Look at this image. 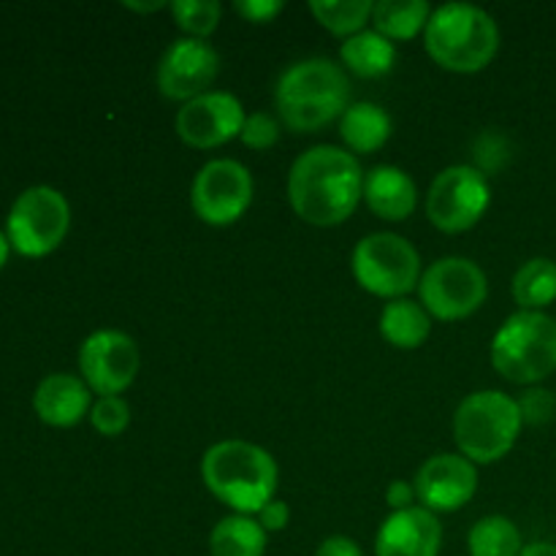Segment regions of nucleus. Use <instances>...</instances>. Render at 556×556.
<instances>
[{"instance_id": "18", "label": "nucleus", "mask_w": 556, "mask_h": 556, "mask_svg": "<svg viewBox=\"0 0 556 556\" xmlns=\"http://www.w3.org/2000/svg\"><path fill=\"white\" fill-rule=\"evenodd\" d=\"M364 201L380 220L402 223L416 212L418 188L405 168L383 163L364 174Z\"/></svg>"}, {"instance_id": "24", "label": "nucleus", "mask_w": 556, "mask_h": 556, "mask_svg": "<svg viewBox=\"0 0 556 556\" xmlns=\"http://www.w3.org/2000/svg\"><path fill=\"white\" fill-rule=\"evenodd\" d=\"M432 5L427 0H380L372 9V25L389 41H410L427 30Z\"/></svg>"}, {"instance_id": "31", "label": "nucleus", "mask_w": 556, "mask_h": 556, "mask_svg": "<svg viewBox=\"0 0 556 556\" xmlns=\"http://www.w3.org/2000/svg\"><path fill=\"white\" fill-rule=\"evenodd\" d=\"M282 9H286V3H280V0H242V3H233V11L248 22H255V25H266L277 14H282Z\"/></svg>"}, {"instance_id": "27", "label": "nucleus", "mask_w": 556, "mask_h": 556, "mask_svg": "<svg viewBox=\"0 0 556 556\" xmlns=\"http://www.w3.org/2000/svg\"><path fill=\"white\" fill-rule=\"evenodd\" d=\"M174 22L188 38H206L217 30L223 16V5L217 0H174L168 3Z\"/></svg>"}, {"instance_id": "28", "label": "nucleus", "mask_w": 556, "mask_h": 556, "mask_svg": "<svg viewBox=\"0 0 556 556\" xmlns=\"http://www.w3.org/2000/svg\"><path fill=\"white\" fill-rule=\"evenodd\" d=\"M90 424L103 438H119L130 424V405L123 396H98L90 410Z\"/></svg>"}, {"instance_id": "26", "label": "nucleus", "mask_w": 556, "mask_h": 556, "mask_svg": "<svg viewBox=\"0 0 556 556\" xmlns=\"http://www.w3.org/2000/svg\"><path fill=\"white\" fill-rule=\"evenodd\" d=\"M372 9L375 3H369V0H313L309 3L315 20L331 36L340 38H351L367 30V22H372Z\"/></svg>"}, {"instance_id": "4", "label": "nucleus", "mask_w": 556, "mask_h": 556, "mask_svg": "<svg viewBox=\"0 0 556 556\" xmlns=\"http://www.w3.org/2000/svg\"><path fill=\"white\" fill-rule=\"evenodd\" d=\"M429 58L454 74H478L500 52V27L489 11L472 3H445L432 11L424 30Z\"/></svg>"}, {"instance_id": "20", "label": "nucleus", "mask_w": 556, "mask_h": 556, "mask_svg": "<svg viewBox=\"0 0 556 556\" xmlns=\"http://www.w3.org/2000/svg\"><path fill=\"white\" fill-rule=\"evenodd\" d=\"M380 337L400 351H416L432 334V315L421 302L413 299H394L386 302L380 313Z\"/></svg>"}, {"instance_id": "1", "label": "nucleus", "mask_w": 556, "mask_h": 556, "mask_svg": "<svg viewBox=\"0 0 556 556\" xmlns=\"http://www.w3.org/2000/svg\"><path fill=\"white\" fill-rule=\"evenodd\" d=\"M288 201L309 226H340L364 201L362 163L345 147L334 144L302 152L288 172Z\"/></svg>"}, {"instance_id": "8", "label": "nucleus", "mask_w": 556, "mask_h": 556, "mask_svg": "<svg viewBox=\"0 0 556 556\" xmlns=\"http://www.w3.org/2000/svg\"><path fill=\"white\" fill-rule=\"evenodd\" d=\"M68 228V199L49 185H33V188L22 190L11 204L5 237L16 253L27 255V258H41L63 244Z\"/></svg>"}, {"instance_id": "19", "label": "nucleus", "mask_w": 556, "mask_h": 556, "mask_svg": "<svg viewBox=\"0 0 556 556\" xmlns=\"http://www.w3.org/2000/svg\"><path fill=\"white\" fill-rule=\"evenodd\" d=\"M391 130L394 123L389 112L375 101L351 103L340 117V136L353 155H372L383 150L386 141L391 139Z\"/></svg>"}, {"instance_id": "7", "label": "nucleus", "mask_w": 556, "mask_h": 556, "mask_svg": "<svg viewBox=\"0 0 556 556\" xmlns=\"http://www.w3.org/2000/svg\"><path fill=\"white\" fill-rule=\"evenodd\" d=\"M353 277L372 296L394 302L407 299L421 282V255L410 239L391 231H378L364 237L353 248Z\"/></svg>"}, {"instance_id": "21", "label": "nucleus", "mask_w": 556, "mask_h": 556, "mask_svg": "<svg viewBox=\"0 0 556 556\" xmlns=\"http://www.w3.org/2000/svg\"><path fill=\"white\" fill-rule=\"evenodd\" d=\"M340 65L362 79H380L396 65V47L378 30H362L345 38L340 49Z\"/></svg>"}, {"instance_id": "36", "label": "nucleus", "mask_w": 556, "mask_h": 556, "mask_svg": "<svg viewBox=\"0 0 556 556\" xmlns=\"http://www.w3.org/2000/svg\"><path fill=\"white\" fill-rule=\"evenodd\" d=\"M125 9L141 11V14H152V11L168 9V3H125Z\"/></svg>"}, {"instance_id": "13", "label": "nucleus", "mask_w": 556, "mask_h": 556, "mask_svg": "<svg viewBox=\"0 0 556 556\" xmlns=\"http://www.w3.org/2000/svg\"><path fill=\"white\" fill-rule=\"evenodd\" d=\"M217 74H220L217 49L210 41L182 36L168 43L157 63V90L168 101L188 103L210 92Z\"/></svg>"}, {"instance_id": "29", "label": "nucleus", "mask_w": 556, "mask_h": 556, "mask_svg": "<svg viewBox=\"0 0 556 556\" xmlns=\"http://www.w3.org/2000/svg\"><path fill=\"white\" fill-rule=\"evenodd\" d=\"M280 139V119L269 112H255L248 114L242 125V134H239V141L244 147L255 152H266L277 144Z\"/></svg>"}, {"instance_id": "16", "label": "nucleus", "mask_w": 556, "mask_h": 556, "mask_svg": "<svg viewBox=\"0 0 556 556\" xmlns=\"http://www.w3.org/2000/svg\"><path fill=\"white\" fill-rule=\"evenodd\" d=\"M440 548L443 525L421 505L391 514L375 535V556H440Z\"/></svg>"}, {"instance_id": "33", "label": "nucleus", "mask_w": 556, "mask_h": 556, "mask_svg": "<svg viewBox=\"0 0 556 556\" xmlns=\"http://www.w3.org/2000/svg\"><path fill=\"white\" fill-rule=\"evenodd\" d=\"M416 486H413L410 481H394L389 483V489H386V503H389V508L394 510H407L416 505Z\"/></svg>"}, {"instance_id": "2", "label": "nucleus", "mask_w": 556, "mask_h": 556, "mask_svg": "<svg viewBox=\"0 0 556 556\" xmlns=\"http://www.w3.org/2000/svg\"><path fill=\"white\" fill-rule=\"evenodd\" d=\"M351 106V79L329 58H307L288 65L275 85L280 125L293 134H318Z\"/></svg>"}, {"instance_id": "35", "label": "nucleus", "mask_w": 556, "mask_h": 556, "mask_svg": "<svg viewBox=\"0 0 556 556\" xmlns=\"http://www.w3.org/2000/svg\"><path fill=\"white\" fill-rule=\"evenodd\" d=\"M521 556H556V543H548V541L527 543Z\"/></svg>"}, {"instance_id": "3", "label": "nucleus", "mask_w": 556, "mask_h": 556, "mask_svg": "<svg viewBox=\"0 0 556 556\" xmlns=\"http://www.w3.org/2000/svg\"><path fill=\"white\" fill-rule=\"evenodd\" d=\"M201 478L215 500L242 516H258L280 489L275 456L248 440H220L201 456Z\"/></svg>"}, {"instance_id": "37", "label": "nucleus", "mask_w": 556, "mask_h": 556, "mask_svg": "<svg viewBox=\"0 0 556 556\" xmlns=\"http://www.w3.org/2000/svg\"><path fill=\"white\" fill-rule=\"evenodd\" d=\"M9 237H5L3 231H0V269H3V264H5V258H9Z\"/></svg>"}, {"instance_id": "11", "label": "nucleus", "mask_w": 556, "mask_h": 556, "mask_svg": "<svg viewBox=\"0 0 556 556\" xmlns=\"http://www.w3.org/2000/svg\"><path fill=\"white\" fill-rule=\"evenodd\" d=\"M253 204V174L233 157L204 163L190 185V206L206 226H233Z\"/></svg>"}, {"instance_id": "12", "label": "nucleus", "mask_w": 556, "mask_h": 556, "mask_svg": "<svg viewBox=\"0 0 556 556\" xmlns=\"http://www.w3.org/2000/svg\"><path fill=\"white\" fill-rule=\"evenodd\" d=\"M139 345L125 331H92L79 348L81 380L98 396H123L139 375Z\"/></svg>"}, {"instance_id": "30", "label": "nucleus", "mask_w": 556, "mask_h": 556, "mask_svg": "<svg viewBox=\"0 0 556 556\" xmlns=\"http://www.w3.org/2000/svg\"><path fill=\"white\" fill-rule=\"evenodd\" d=\"M519 407H521V418H525V424H546L552 421L556 410V400L546 389H532L521 396Z\"/></svg>"}, {"instance_id": "34", "label": "nucleus", "mask_w": 556, "mask_h": 556, "mask_svg": "<svg viewBox=\"0 0 556 556\" xmlns=\"http://www.w3.org/2000/svg\"><path fill=\"white\" fill-rule=\"evenodd\" d=\"M315 556H364L362 546L348 535H331L318 546Z\"/></svg>"}, {"instance_id": "14", "label": "nucleus", "mask_w": 556, "mask_h": 556, "mask_svg": "<svg viewBox=\"0 0 556 556\" xmlns=\"http://www.w3.org/2000/svg\"><path fill=\"white\" fill-rule=\"evenodd\" d=\"M248 119L242 101L231 92L210 90L193 101L182 103L177 112L174 128L177 136L188 147L195 150H215V147L228 144L231 139H239L242 125Z\"/></svg>"}, {"instance_id": "10", "label": "nucleus", "mask_w": 556, "mask_h": 556, "mask_svg": "<svg viewBox=\"0 0 556 556\" xmlns=\"http://www.w3.org/2000/svg\"><path fill=\"white\" fill-rule=\"evenodd\" d=\"M418 296L432 318L465 320L486 302L489 280L476 261L445 255L421 275Z\"/></svg>"}, {"instance_id": "25", "label": "nucleus", "mask_w": 556, "mask_h": 556, "mask_svg": "<svg viewBox=\"0 0 556 556\" xmlns=\"http://www.w3.org/2000/svg\"><path fill=\"white\" fill-rule=\"evenodd\" d=\"M525 538L521 530L508 516H483L472 525L467 535V554L470 556H521L525 552Z\"/></svg>"}, {"instance_id": "23", "label": "nucleus", "mask_w": 556, "mask_h": 556, "mask_svg": "<svg viewBox=\"0 0 556 556\" xmlns=\"http://www.w3.org/2000/svg\"><path fill=\"white\" fill-rule=\"evenodd\" d=\"M510 296L527 313H543L556 302V261L538 255L525 261L510 280Z\"/></svg>"}, {"instance_id": "32", "label": "nucleus", "mask_w": 556, "mask_h": 556, "mask_svg": "<svg viewBox=\"0 0 556 556\" xmlns=\"http://www.w3.org/2000/svg\"><path fill=\"white\" fill-rule=\"evenodd\" d=\"M255 519H258V525L266 532H282L288 527V521H291V508L282 500H271Z\"/></svg>"}, {"instance_id": "22", "label": "nucleus", "mask_w": 556, "mask_h": 556, "mask_svg": "<svg viewBox=\"0 0 556 556\" xmlns=\"http://www.w3.org/2000/svg\"><path fill=\"white\" fill-rule=\"evenodd\" d=\"M269 532L255 516L231 514L210 532V556H264Z\"/></svg>"}, {"instance_id": "17", "label": "nucleus", "mask_w": 556, "mask_h": 556, "mask_svg": "<svg viewBox=\"0 0 556 556\" xmlns=\"http://www.w3.org/2000/svg\"><path fill=\"white\" fill-rule=\"evenodd\" d=\"M33 410L49 427H74L92 410V391L81 378L68 372L47 375L36 386Z\"/></svg>"}, {"instance_id": "6", "label": "nucleus", "mask_w": 556, "mask_h": 556, "mask_svg": "<svg viewBox=\"0 0 556 556\" xmlns=\"http://www.w3.org/2000/svg\"><path fill=\"white\" fill-rule=\"evenodd\" d=\"M492 367L508 383L535 386L556 372V320L548 313L510 315L492 340Z\"/></svg>"}, {"instance_id": "5", "label": "nucleus", "mask_w": 556, "mask_h": 556, "mask_svg": "<svg viewBox=\"0 0 556 556\" xmlns=\"http://www.w3.org/2000/svg\"><path fill=\"white\" fill-rule=\"evenodd\" d=\"M525 418L519 400L503 391H476L454 413L456 448L472 465H494L514 451Z\"/></svg>"}, {"instance_id": "9", "label": "nucleus", "mask_w": 556, "mask_h": 556, "mask_svg": "<svg viewBox=\"0 0 556 556\" xmlns=\"http://www.w3.org/2000/svg\"><path fill=\"white\" fill-rule=\"evenodd\" d=\"M492 185L478 166L456 163L432 179L427 193V217L438 231L465 233L486 215Z\"/></svg>"}, {"instance_id": "15", "label": "nucleus", "mask_w": 556, "mask_h": 556, "mask_svg": "<svg viewBox=\"0 0 556 556\" xmlns=\"http://www.w3.org/2000/svg\"><path fill=\"white\" fill-rule=\"evenodd\" d=\"M418 505L438 514L462 510L478 492V467L462 454H434L418 467L416 478Z\"/></svg>"}]
</instances>
